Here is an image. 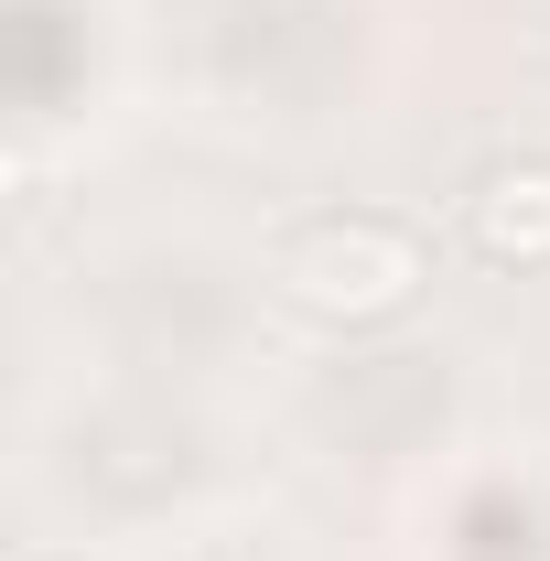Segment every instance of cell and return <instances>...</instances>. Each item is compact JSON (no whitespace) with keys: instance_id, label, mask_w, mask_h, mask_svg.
<instances>
[{"instance_id":"6da1fadb","label":"cell","mask_w":550,"mask_h":561,"mask_svg":"<svg viewBox=\"0 0 550 561\" xmlns=\"http://www.w3.org/2000/svg\"><path fill=\"white\" fill-rule=\"evenodd\" d=\"M421 280H432V249H421L400 216H313L291 249H280V302L291 313H313V324H389V313H411Z\"/></svg>"},{"instance_id":"7a4b0ae2","label":"cell","mask_w":550,"mask_h":561,"mask_svg":"<svg viewBox=\"0 0 550 561\" xmlns=\"http://www.w3.org/2000/svg\"><path fill=\"white\" fill-rule=\"evenodd\" d=\"M465 238H475V260L496 271H550V162H485L475 195H465Z\"/></svg>"}]
</instances>
